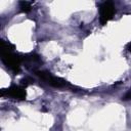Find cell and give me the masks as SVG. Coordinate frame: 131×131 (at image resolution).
<instances>
[{"label": "cell", "mask_w": 131, "mask_h": 131, "mask_svg": "<svg viewBox=\"0 0 131 131\" xmlns=\"http://www.w3.org/2000/svg\"><path fill=\"white\" fill-rule=\"evenodd\" d=\"M1 52V59L3 63L14 73H18L19 66L21 61V57H19L17 54L13 53L12 51H0Z\"/></svg>", "instance_id": "cell-1"}, {"label": "cell", "mask_w": 131, "mask_h": 131, "mask_svg": "<svg viewBox=\"0 0 131 131\" xmlns=\"http://www.w3.org/2000/svg\"><path fill=\"white\" fill-rule=\"evenodd\" d=\"M35 74L40 77L43 81H45L47 84L53 86V87H56V88H61V87H66V86H69V83L67 81H64L63 79L61 78H58V77H55L53 75H51L50 73L46 72V71H35Z\"/></svg>", "instance_id": "cell-2"}, {"label": "cell", "mask_w": 131, "mask_h": 131, "mask_svg": "<svg viewBox=\"0 0 131 131\" xmlns=\"http://www.w3.org/2000/svg\"><path fill=\"white\" fill-rule=\"evenodd\" d=\"M115 6L112 2H103L99 7V20L101 25H105L115 14Z\"/></svg>", "instance_id": "cell-3"}, {"label": "cell", "mask_w": 131, "mask_h": 131, "mask_svg": "<svg viewBox=\"0 0 131 131\" xmlns=\"http://www.w3.org/2000/svg\"><path fill=\"white\" fill-rule=\"evenodd\" d=\"M2 95H7L11 98L14 99H18V100H24L26 98V90L25 88L20 87V86H10L9 88L5 89L2 91Z\"/></svg>", "instance_id": "cell-4"}, {"label": "cell", "mask_w": 131, "mask_h": 131, "mask_svg": "<svg viewBox=\"0 0 131 131\" xmlns=\"http://www.w3.org/2000/svg\"><path fill=\"white\" fill-rule=\"evenodd\" d=\"M19 8L23 12H28L32 8V3L28 1H20L19 2Z\"/></svg>", "instance_id": "cell-5"}, {"label": "cell", "mask_w": 131, "mask_h": 131, "mask_svg": "<svg viewBox=\"0 0 131 131\" xmlns=\"http://www.w3.org/2000/svg\"><path fill=\"white\" fill-rule=\"evenodd\" d=\"M127 49H128V50H129V51L131 52V42H130V43H129V44L127 45Z\"/></svg>", "instance_id": "cell-6"}]
</instances>
